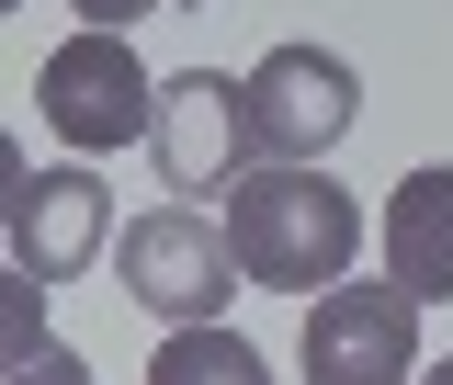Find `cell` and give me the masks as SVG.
Wrapping results in <instances>:
<instances>
[{"label": "cell", "mask_w": 453, "mask_h": 385, "mask_svg": "<svg viewBox=\"0 0 453 385\" xmlns=\"http://www.w3.org/2000/svg\"><path fill=\"white\" fill-rule=\"evenodd\" d=\"M0 385H91V363H80L68 340H46L35 363H12V374H0Z\"/></svg>", "instance_id": "11"}, {"label": "cell", "mask_w": 453, "mask_h": 385, "mask_svg": "<svg viewBox=\"0 0 453 385\" xmlns=\"http://www.w3.org/2000/svg\"><path fill=\"white\" fill-rule=\"evenodd\" d=\"M0 12H23V0H0Z\"/></svg>", "instance_id": "15"}, {"label": "cell", "mask_w": 453, "mask_h": 385, "mask_svg": "<svg viewBox=\"0 0 453 385\" xmlns=\"http://www.w3.org/2000/svg\"><path fill=\"white\" fill-rule=\"evenodd\" d=\"M113 273H125V295L148 306V318H170V329H204V318H226V295H238V250H226L216 216H193V204H159V216H136L125 238H113Z\"/></svg>", "instance_id": "2"}, {"label": "cell", "mask_w": 453, "mask_h": 385, "mask_svg": "<svg viewBox=\"0 0 453 385\" xmlns=\"http://www.w3.org/2000/svg\"><path fill=\"white\" fill-rule=\"evenodd\" d=\"M148 159H159L170 193H226L238 170L261 159V148H250V80H226V68H181V80H159Z\"/></svg>", "instance_id": "6"}, {"label": "cell", "mask_w": 453, "mask_h": 385, "mask_svg": "<svg viewBox=\"0 0 453 385\" xmlns=\"http://www.w3.org/2000/svg\"><path fill=\"white\" fill-rule=\"evenodd\" d=\"M226 250L273 295H329L363 261V204L329 181V159H250L226 181Z\"/></svg>", "instance_id": "1"}, {"label": "cell", "mask_w": 453, "mask_h": 385, "mask_svg": "<svg viewBox=\"0 0 453 385\" xmlns=\"http://www.w3.org/2000/svg\"><path fill=\"white\" fill-rule=\"evenodd\" d=\"M35 103H46V125L80 148V159H103V148H136L148 136V113H159V80L136 68V46L125 35H68V46L35 68Z\"/></svg>", "instance_id": "3"}, {"label": "cell", "mask_w": 453, "mask_h": 385, "mask_svg": "<svg viewBox=\"0 0 453 385\" xmlns=\"http://www.w3.org/2000/svg\"><path fill=\"white\" fill-rule=\"evenodd\" d=\"M363 125V80L329 46H273L250 68V148L261 159H329L340 136Z\"/></svg>", "instance_id": "5"}, {"label": "cell", "mask_w": 453, "mask_h": 385, "mask_svg": "<svg viewBox=\"0 0 453 385\" xmlns=\"http://www.w3.org/2000/svg\"><path fill=\"white\" fill-rule=\"evenodd\" d=\"M80 23H103V35H125V23H148V12H181V0H68Z\"/></svg>", "instance_id": "12"}, {"label": "cell", "mask_w": 453, "mask_h": 385, "mask_svg": "<svg viewBox=\"0 0 453 385\" xmlns=\"http://www.w3.org/2000/svg\"><path fill=\"white\" fill-rule=\"evenodd\" d=\"M386 273L419 295V306H442L453 295V159L408 170L386 193Z\"/></svg>", "instance_id": "8"}, {"label": "cell", "mask_w": 453, "mask_h": 385, "mask_svg": "<svg viewBox=\"0 0 453 385\" xmlns=\"http://www.w3.org/2000/svg\"><path fill=\"white\" fill-rule=\"evenodd\" d=\"M12 261L35 283H80L91 261L113 250V193H103V170L91 159H68V170H23V193H12Z\"/></svg>", "instance_id": "7"}, {"label": "cell", "mask_w": 453, "mask_h": 385, "mask_svg": "<svg viewBox=\"0 0 453 385\" xmlns=\"http://www.w3.org/2000/svg\"><path fill=\"white\" fill-rule=\"evenodd\" d=\"M408 374H419V295L396 273L306 295V385H408Z\"/></svg>", "instance_id": "4"}, {"label": "cell", "mask_w": 453, "mask_h": 385, "mask_svg": "<svg viewBox=\"0 0 453 385\" xmlns=\"http://www.w3.org/2000/svg\"><path fill=\"white\" fill-rule=\"evenodd\" d=\"M148 385H273V363L226 329V318H204V329H170V340H159Z\"/></svg>", "instance_id": "9"}, {"label": "cell", "mask_w": 453, "mask_h": 385, "mask_svg": "<svg viewBox=\"0 0 453 385\" xmlns=\"http://www.w3.org/2000/svg\"><path fill=\"white\" fill-rule=\"evenodd\" d=\"M408 385H453V363H419V374H408Z\"/></svg>", "instance_id": "14"}, {"label": "cell", "mask_w": 453, "mask_h": 385, "mask_svg": "<svg viewBox=\"0 0 453 385\" xmlns=\"http://www.w3.org/2000/svg\"><path fill=\"white\" fill-rule=\"evenodd\" d=\"M46 295H57V283H35V273H23V261L0 273V374L46 351Z\"/></svg>", "instance_id": "10"}, {"label": "cell", "mask_w": 453, "mask_h": 385, "mask_svg": "<svg viewBox=\"0 0 453 385\" xmlns=\"http://www.w3.org/2000/svg\"><path fill=\"white\" fill-rule=\"evenodd\" d=\"M12 193H23V148H12V125H0V216H12Z\"/></svg>", "instance_id": "13"}]
</instances>
